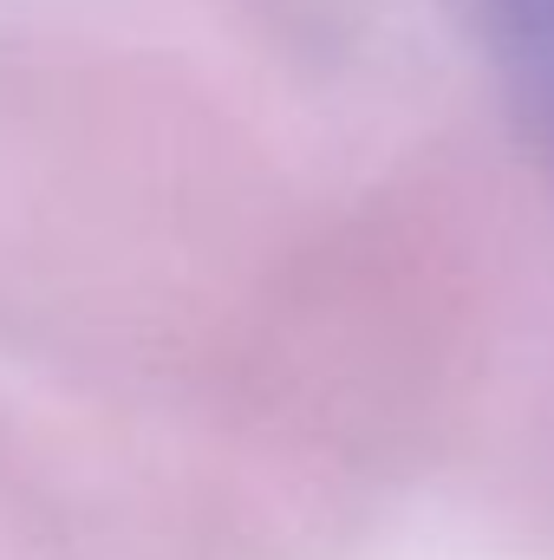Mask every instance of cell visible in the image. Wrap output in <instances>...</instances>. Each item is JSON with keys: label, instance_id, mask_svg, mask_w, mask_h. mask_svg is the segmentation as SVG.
<instances>
[{"label": "cell", "instance_id": "6da1fadb", "mask_svg": "<svg viewBox=\"0 0 554 560\" xmlns=\"http://www.w3.org/2000/svg\"><path fill=\"white\" fill-rule=\"evenodd\" d=\"M463 13L529 125L554 143V0H463Z\"/></svg>", "mask_w": 554, "mask_h": 560}]
</instances>
